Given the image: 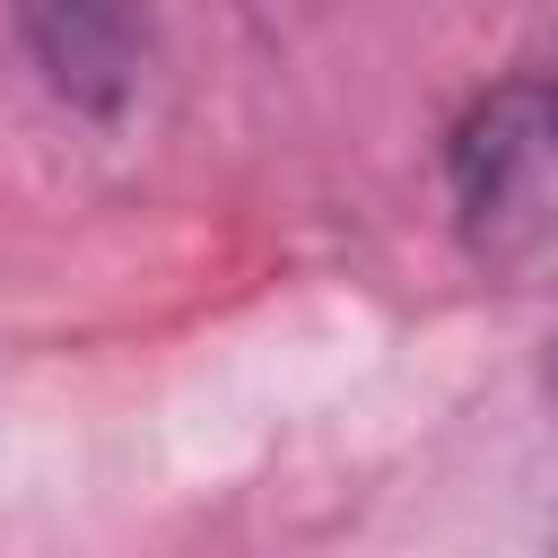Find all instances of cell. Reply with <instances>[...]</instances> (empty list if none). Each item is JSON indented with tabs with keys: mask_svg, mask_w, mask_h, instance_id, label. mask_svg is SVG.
Instances as JSON below:
<instances>
[{
	"mask_svg": "<svg viewBox=\"0 0 558 558\" xmlns=\"http://www.w3.org/2000/svg\"><path fill=\"white\" fill-rule=\"evenodd\" d=\"M453 201L480 262L532 288L558 279V87L549 78H514L471 105L453 140Z\"/></svg>",
	"mask_w": 558,
	"mask_h": 558,
	"instance_id": "1",
	"label": "cell"
},
{
	"mask_svg": "<svg viewBox=\"0 0 558 558\" xmlns=\"http://www.w3.org/2000/svg\"><path fill=\"white\" fill-rule=\"evenodd\" d=\"M140 44H148L140 0H26V52H35V70L52 78V96H70L87 113H113L131 96Z\"/></svg>",
	"mask_w": 558,
	"mask_h": 558,
	"instance_id": "2",
	"label": "cell"
}]
</instances>
